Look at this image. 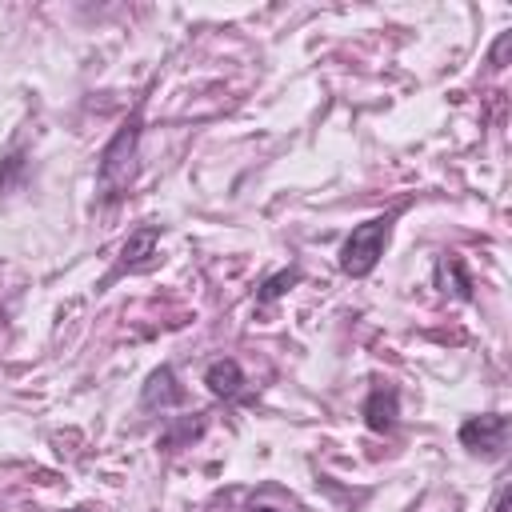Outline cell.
<instances>
[{
    "label": "cell",
    "instance_id": "cell-11",
    "mask_svg": "<svg viewBox=\"0 0 512 512\" xmlns=\"http://www.w3.org/2000/svg\"><path fill=\"white\" fill-rule=\"evenodd\" d=\"M508 40H512L508 32L496 40V48H492V68H504V52H508Z\"/></svg>",
    "mask_w": 512,
    "mask_h": 512
},
{
    "label": "cell",
    "instance_id": "cell-3",
    "mask_svg": "<svg viewBox=\"0 0 512 512\" xmlns=\"http://www.w3.org/2000/svg\"><path fill=\"white\" fill-rule=\"evenodd\" d=\"M460 444L468 452H484V456H500L508 444V416L500 412H484V416H468L460 424Z\"/></svg>",
    "mask_w": 512,
    "mask_h": 512
},
{
    "label": "cell",
    "instance_id": "cell-2",
    "mask_svg": "<svg viewBox=\"0 0 512 512\" xmlns=\"http://www.w3.org/2000/svg\"><path fill=\"white\" fill-rule=\"evenodd\" d=\"M136 140H140V120L132 116L116 136H112V144L104 148V156H100V184L116 196V188L120 184H128V176H132V160H136Z\"/></svg>",
    "mask_w": 512,
    "mask_h": 512
},
{
    "label": "cell",
    "instance_id": "cell-7",
    "mask_svg": "<svg viewBox=\"0 0 512 512\" xmlns=\"http://www.w3.org/2000/svg\"><path fill=\"white\" fill-rule=\"evenodd\" d=\"M436 288H440V292H452V296H460V300L472 296V280H468L460 256H440V260H436Z\"/></svg>",
    "mask_w": 512,
    "mask_h": 512
},
{
    "label": "cell",
    "instance_id": "cell-1",
    "mask_svg": "<svg viewBox=\"0 0 512 512\" xmlns=\"http://www.w3.org/2000/svg\"><path fill=\"white\" fill-rule=\"evenodd\" d=\"M388 236H392V216H372V220L356 224L352 236L340 248V268L348 276H368L380 264V256H384Z\"/></svg>",
    "mask_w": 512,
    "mask_h": 512
},
{
    "label": "cell",
    "instance_id": "cell-9",
    "mask_svg": "<svg viewBox=\"0 0 512 512\" xmlns=\"http://www.w3.org/2000/svg\"><path fill=\"white\" fill-rule=\"evenodd\" d=\"M292 284H296V272H280V276H272V280L264 284L260 300H276V296H284V292H288Z\"/></svg>",
    "mask_w": 512,
    "mask_h": 512
},
{
    "label": "cell",
    "instance_id": "cell-10",
    "mask_svg": "<svg viewBox=\"0 0 512 512\" xmlns=\"http://www.w3.org/2000/svg\"><path fill=\"white\" fill-rule=\"evenodd\" d=\"M20 164H24L20 156H8V160H4V172H0V192H4V188H8V180L20 172Z\"/></svg>",
    "mask_w": 512,
    "mask_h": 512
},
{
    "label": "cell",
    "instance_id": "cell-12",
    "mask_svg": "<svg viewBox=\"0 0 512 512\" xmlns=\"http://www.w3.org/2000/svg\"><path fill=\"white\" fill-rule=\"evenodd\" d=\"M508 500H512V488L504 484V488L496 492V504H492V512H508Z\"/></svg>",
    "mask_w": 512,
    "mask_h": 512
},
{
    "label": "cell",
    "instance_id": "cell-6",
    "mask_svg": "<svg viewBox=\"0 0 512 512\" xmlns=\"http://www.w3.org/2000/svg\"><path fill=\"white\" fill-rule=\"evenodd\" d=\"M204 384H208V392L212 396H236L240 388H244V368L232 360V356H224V360H212L208 364V372H204Z\"/></svg>",
    "mask_w": 512,
    "mask_h": 512
},
{
    "label": "cell",
    "instance_id": "cell-13",
    "mask_svg": "<svg viewBox=\"0 0 512 512\" xmlns=\"http://www.w3.org/2000/svg\"><path fill=\"white\" fill-rule=\"evenodd\" d=\"M248 512H276V508H268V504H252Z\"/></svg>",
    "mask_w": 512,
    "mask_h": 512
},
{
    "label": "cell",
    "instance_id": "cell-8",
    "mask_svg": "<svg viewBox=\"0 0 512 512\" xmlns=\"http://www.w3.org/2000/svg\"><path fill=\"white\" fill-rule=\"evenodd\" d=\"M152 248H156V228H140L128 244H124V268H136V264H144L148 256H152Z\"/></svg>",
    "mask_w": 512,
    "mask_h": 512
},
{
    "label": "cell",
    "instance_id": "cell-4",
    "mask_svg": "<svg viewBox=\"0 0 512 512\" xmlns=\"http://www.w3.org/2000/svg\"><path fill=\"white\" fill-rule=\"evenodd\" d=\"M184 400V388L176 384V372L164 364V368H156L152 376H148V384H144V396H140V404L144 408H176Z\"/></svg>",
    "mask_w": 512,
    "mask_h": 512
},
{
    "label": "cell",
    "instance_id": "cell-5",
    "mask_svg": "<svg viewBox=\"0 0 512 512\" xmlns=\"http://www.w3.org/2000/svg\"><path fill=\"white\" fill-rule=\"evenodd\" d=\"M396 416H400V396H396V388H372L368 400H364V424H368L372 432H388V428L396 424Z\"/></svg>",
    "mask_w": 512,
    "mask_h": 512
}]
</instances>
